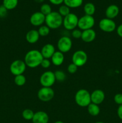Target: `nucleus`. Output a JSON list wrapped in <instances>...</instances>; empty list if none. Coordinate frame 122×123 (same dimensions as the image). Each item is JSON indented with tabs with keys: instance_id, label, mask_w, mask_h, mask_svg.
<instances>
[{
	"instance_id": "f03ea898",
	"label": "nucleus",
	"mask_w": 122,
	"mask_h": 123,
	"mask_svg": "<svg viewBox=\"0 0 122 123\" xmlns=\"http://www.w3.org/2000/svg\"><path fill=\"white\" fill-rule=\"evenodd\" d=\"M45 23L51 30L59 28L63 24V17L57 12H51L45 16Z\"/></svg>"
},
{
	"instance_id": "4be33fe9",
	"label": "nucleus",
	"mask_w": 122,
	"mask_h": 123,
	"mask_svg": "<svg viewBox=\"0 0 122 123\" xmlns=\"http://www.w3.org/2000/svg\"><path fill=\"white\" fill-rule=\"evenodd\" d=\"M96 11L95 6L92 2H87L84 6V12L86 15L92 16L94 14Z\"/></svg>"
},
{
	"instance_id": "2f4dec72",
	"label": "nucleus",
	"mask_w": 122,
	"mask_h": 123,
	"mask_svg": "<svg viewBox=\"0 0 122 123\" xmlns=\"http://www.w3.org/2000/svg\"><path fill=\"white\" fill-rule=\"evenodd\" d=\"M114 100L116 104L118 105H122V94L118 93L116 94L114 97Z\"/></svg>"
},
{
	"instance_id": "4468645a",
	"label": "nucleus",
	"mask_w": 122,
	"mask_h": 123,
	"mask_svg": "<svg viewBox=\"0 0 122 123\" xmlns=\"http://www.w3.org/2000/svg\"><path fill=\"white\" fill-rule=\"evenodd\" d=\"M32 120L33 123H48L49 115L44 111H38L35 113Z\"/></svg>"
},
{
	"instance_id": "4c0bfd02",
	"label": "nucleus",
	"mask_w": 122,
	"mask_h": 123,
	"mask_svg": "<svg viewBox=\"0 0 122 123\" xmlns=\"http://www.w3.org/2000/svg\"><path fill=\"white\" fill-rule=\"evenodd\" d=\"M33 1L36 2H38V3H41V2H44V0H33Z\"/></svg>"
},
{
	"instance_id": "7ed1b4c3",
	"label": "nucleus",
	"mask_w": 122,
	"mask_h": 123,
	"mask_svg": "<svg viewBox=\"0 0 122 123\" xmlns=\"http://www.w3.org/2000/svg\"><path fill=\"white\" fill-rule=\"evenodd\" d=\"M75 101L79 106L87 107L91 103L90 94L87 90L80 89L75 94Z\"/></svg>"
},
{
	"instance_id": "1a4fd4ad",
	"label": "nucleus",
	"mask_w": 122,
	"mask_h": 123,
	"mask_svg": "<svg viewBox=\"0 0 122 123\" xmlns=\"http://www.w3.org/2000/svg\"><path fill=\"white\" fill-rule=\"evenodd\" d=\"M72 63L78 67H82L86 64L87 61V55L84 50H78L73 54L72 56Z\"/></svg>"
},
{
	"instance_id": "9d476101",
	"label": "nucleus",
	"mask_w": 122,
	"mask_h": 123,
	"mask_svg": "<svg viewBox=\"0 0 122 123\" xmlns=\"http://www.w3.org/2000/svg\"><path fill=\"white\" fill-rule=\"evenodd\" d=\"M57 45L59 51L64 54L68 52L71 50L72 46V43L69 37L63 36L59 39Z\"/></svg>"
},
{
	"instance_id": "b1692460",
	"label": "nucleus",
	"mask_w": 122,
	"mask_h": 123,
	"mask_svg": "<svg viewBox=\"0 0 122 123\" xmlns=\"http://www.w3.org/2000/svg\"><path fill=\"white\" fill-rule=\"evenodd\" d=\"M54 74H55L56 80L58 82H61L65 81V80L67 78L66 74L62 70H58L55 71V72H54Z\"/></svg>"
},
{
	"instance_id": "a878e982",
	"label": "nucleus",
	"mask_w": 122,
	"mask_h": 123,
	"mask_svg": "<svg viewBox=\"0 0 122 123\" xmlns=\"http://www.w3.org/2000/svg\"><path fill=\"white\" fill-rule=\"evenodd\" d=\"M35 113L30 109H26L22 112V117L26 120H32Z\"/></svg>"
},
{
	"instance_id": "cd10ccee",
	"label": "nucleus",
	"mask_w": 122,
	"mask_h": 123,
	"mask_svg": "<svg viewBox=\"0 0 122 123\" xmlns=\"http://www.w3.org/2000/svg\"><path fill=\"white\" fill-rule=\"evenodd\" d=\"M58 13L62 16V17H65L70 13V8L67 6L66 5H62L59 8Z\"/></svg>"
},
{
	"instance_id": "f8f14e48",
	"label": "nucleus",
	"mask_w": 122,
	"mask_h": 123,
	"mask_svg": "<svg viewBox=\"0 0 122 123\" xmlns=\"http://www.w3.org/2000/svg\"><path fill=\"white\" fill-rule=\"evenodd\" d=\"M45 16L40 12H37L33 13L29 19L30 23L32 25L35 26H42L43 24L45 22Z\"/></svg>"
},
{
	"instance_id": "0eeeda50",
	"label": "nucleus",
	"mask_w": 122,
	"mask_h": 123,
	"mask_svg": "<svg viewBox=\"0 0 122 123\" xmlns=\"http://www.w3.org/2000/svg\"><path fill=\"white\" fill-rule=\"evenodd\" d=\"M56 82L54 72L47 71L41 75L39 82L41 85L44 87H51Z\"/></svg>"
},
{
	"instance_id": "f257e3e1",
	"label": "nucleus",
	"mask_w": 122,
	"mask_h": 123,
	"mask_svg": "<svg viewBox=\"0 0 122 123\" xmlns=\"http://www.w3.org/2000/svg\"><path fill=\"white\" fill-rule=\"evenodd\" d=\"M44 59L41 52L37 50H31L28 52L25 56V62L29 68H36L40 66Z\"/></svg>"
},
{
	"instance_id": "6ab92c4d",
	"label": "nucleus",
	"mask_w": 122,
	"mask_h": 123,
	"mask_svg": "<svg viewBox=\"0 0 122 123\" xmlns=\"http://www.w3.org/2000/svg\"><path fill=\"white\" fill-rule=\"evenodd\" d=\"M51 62L56 66H59L63 64L64 61V55L60 51H56L51 56Z\"/></svg>"
},
{
	"instance_id": "a19ab883",
	"label": "nucleus",
	"mask_w": 122,
	"mask_h": 123,
	"mask_svg": "<svg viewBox=\"0 0 122 123\" xmlns=\"http://www.w3.org/2000/svg\"></svg>"
},
{
	"instance_id": "9b49d317",
	"label": "nucleus",
	"mask_w": 122,
	"mask_h": 123,
	"mask_svg": "<svg viewBox=\"0 0 122 123\" xmlns=\"http://www.w3.org/2000/svg\"><path fill=\"white\" fill-rule=\"evenodd\" d=\"M99 28L106 32H113L116 29V24L112 19L104 18L99 23Z\"/></svg>"
},
{
	"instance_id": "7c9ffc66",
	"label": "nucleus",
	"mask_w": 122,
	"mask_h": 123,
	"mask_svg": "<svg viewBox=\"0 0 122 123\" xmlns=\"http://www.w3.org/2000/svg\"><path fill=\"white\" fill-rule=\"evenodd\" d=\"M78 67L76 65L74 64V63H71L68 66V68H67V70L71 74H74L75 72L77 71Z\"/></svg>"
},
{
	"instance_id": "39448f33",
	"label": "nucleus",
	"mask_w": 122,
	"mask_h": 123,
	"mask_svg": "<svg viewBox=\"0 0 122 123\" xmlns=\"http://www.w3.org/2000/svg\"><path fill=\"white\" fill-rule=\"evenodd\" d=\"M94 23H95V20L92 16L85 14L78 19V27L80 28V30H83V31L92 29V28L94 25Z\"/></svg>"
},
{
	"instance_id": "6e6552de",
	"label": "nucleus",
	"mask_w": 122,
	"mask_h": 123,
	"mask_svg": "<svg viewBox=\"0 0 122 123\" xmlns=\"http://www.w3.org/2000/svg\"><path fill=\"white\" fill-rule=\"evenodd\" d=\"M26 65L25 61L20 60H17L11 64L10 70L13 75L17 76L23 74L26 70Z\"/></svg>"
},
{
	"instance_id": "20e7f679",
	"label": "nucleus",
	"mask_w": 122,
	"mask_h": 123,
	"mask_svg": "<svg viewBox=\"0 0 122 123\" xmlns=\"http://www.w3.org/2000/svg\"><path fill=\"white\" fill-rule=\"evenodd\" d=\"M78 18L74 13H70L63 18V25L65 28L69 31H72L78 26Z\"/></svg>"
},
{
	"instance_id": "412c9836",
	"label": "nucleus",
	"mask_w": 122,
	"mask_h": 123,
	"mask_svg": "<svg viewBox=\"0 0 122 123\" xmlns=\"http://www.w3.org/2000/svg\"><path fill=\"white\" fill-rule=\"evenodd\" d=\"M83 0H64L63 3L69 8H78L83 4Z\"/></svg>"
},
{
	"instance_id": "f704fd0d",
	"label": "nucleus",
	"mask_w": 122,
	"mask_h": 123,
	"mask_svg": "<svg viewBox=\"0 0 122 123\" xmlns=\"http://www.w3.org/2000/svg\"><path fill=\"white\" fill-rule=\"evenodd\" d=\"M50 2V3H51L53 5H56V6H58V5H61V4H62L64 1V0H49Z\"/></svg>"
},
{
	"instance_id": "c9c22d12",
	"label": "nucleus",
	"mask_w": 122,
	"mask_h": 123,
	"mask_svg": "<svg viewBox=\"0 0 122 123\" xmlns=\"http://www.w3.org/2000/svg\"><path fill=\"white\" fill-rule=\"evenodd\" d=\"M117 115L120 120H122V105H119L117 109Z\"/></svg>"
},
{
	"instance_id": "58836bf2",
	"label": "nucleus",
	"mask_w": 122,
	"mask_h": 123,
	"mask_svg": "<svg viewBox=\"0 0 122 123\" xmlns=\"http://www.w3.org/2000/svg\"><path fill=\"white\" fill-rule=\"evenodd\" d=\"M54 123H64L63 121H57L56 122H55Z\"/></svg>"
},
{
	"instance_id": "5701e85b",
	"label": "nucleus",
	"mask_w": 122,
	"mask_h": 123,
	"mask_svg": "<svg viewBox=\"0 0 122 123\" xmlns=\"http://www.w3.org/2000/svg\"><path fill=\"white\" fill-rule=\"evenodd\" d=\"M3 5L8 10L14 9L18 5V0H3Z\"/></svg>"
},
{
	"instance_id": "f3484780",
	"label": "nucleus",
	"mask_w": 122,
	"mask_h": 123,
	"mask_svg": "<svg viewBox=\"0 0 122 123\" xmlns=\"http://www.w3.org/2000/svg\"><path fill=\"white\" fill-rule=\"evenodd\" d=\"M119 8L117 5L111 4L106 8L105 10V15L106 18L113 19L116 18L119 13Z\"/></svg>"
},
{
	"instance_id": "423d86ee",
	"label": "nucleus",
	"mask_w": 122,
	"mask_h": 123,
	"mask_svg": "<svg viewBox=\"0 0 122 123\" xmlns=\"http://www.w3.org/2000/svg\"><path fill=\"white\" fill-rule=\"evenodd\" d=\"M55 96V92L51 87L41 88L38 91L37 96L41 102H48L53 99Z\"/></svg>"
},
{
	"instance_id": "72a5a7b5",
	"label": "nucleus",
	"mask_w": 122,
	"mask_h": 123,
	"mask_svg": "<svg viewBox=\"0 0 122 123\" xmlns=\"http://www.w3.org/2000/svg\"><path fill=\"white\" fill-rule=\"evenodd\" d=\"M8 10L2 5L0 6V18H3L7 16Z\"/></svg>"
},
{
	"instance_id": "dca6fc26",
	"label": "nucleus",
	"mask_w": 122,
	"mask_h": 123,
	"mask_svg": "<svg viewBox=\"0 0 122 123\" xmlns=\"http://www.w3.org/2000/svg\"><path fill=\"white\" fill-rule=\"evenodd\" d=\"M96 36V34L94 30L93 29H89L83 31L81 38L85 43H90L95 39Z\"/></svg>"
},
{
	"instance_id": "c85d7f7f",
	"label": "nucleus",
	"mask_w": 122,
	"mask_h": 123,
	"mask_svg": "<svg viewBox=\"0 0 122 123\" xmlns=\"http://www.w3.org/2000/svg\"><path fill=\"white\" fill-rule=\"evenodd\" d=\"M38 31L39 36L42 37H45L49 34L50 29L47 25H42L39 28Z\"/></svg>"
},
{
	"instance_id": "c756f323",
	"label": "nucleus",
	"mask_w": 122,
	"mask_h": 123,
	"mask_svg": "<svg viewBox=\"0 0 122 123\" xmlns=\"http://www.w3.org/2000/svg\"><path fill=\"white\" fill-rule=\"evenodd\" d=\"M81 34H82V32L81 31V30H78V29H75V30H72L71 33L73 38H76V39H79L81 38Z\"/></svg>"
},
{
	"instance_id": "473e14b6",
	"label": "nucleus",
	"mask_w": 122,
	"mask_h": 123,
	"mask_svg": "<svg viewBox=\"0 0 122 123\" xmlns=\"http://www.w3.org/2000/svg\"><path fill=\"white\" fill-rule=\"evenodd\" d=\"M50 65H51V62L49 60V59L44 58L43 60V61H42L40 66L44 68H48L50 67Z\"/></svg>"
},
{
	"instance_id": "aec40b11",
	"label": "nucleus",
	"mask_w": 122,
	"mask_h": 123,
	"mask_svg": "<svg viewBox=\"0 0 122 123\" xmlns=\"http://www.w3.org/2000/svg\"><path fill=\"white\" fill-rule=\"evenodd\" d=\"M87 111L89 114L92 116H98L100 113V108L98 105L91 103L87 106Z\"/></svg>"
},
{
	"instance_id": "a211bd4d",
	"label": "nucleus",
	"mask_w": 122,
	"mask_h": 123,
	"mask_svg": "<svg viewBox=\"0 0 122 123\" xmlns=\"http://www.w3.org/2000/svg\"><path fill=\"white\" fill-rule=\"evenodd\" d=\"M39 37H40V36H39L38 31L37 30H31L26 33L25 38H26V41L29 43L34 44L38 42Z\"/></svg>"
},
{
	"instance_id": "bb28decb",
	"label": "nucleus",
	"mask_w": 122,
	"mask_h": 123,
	"mask_svg": "<svg viewBox=\"0 0 122 123\" xmlns=\"http://www.w3.org/2000/svg\"><path fill=\"white\" fill-rule=\"evenodd\" d=\"M51 12H52V10H51V6L48 4H43L41 6L40 12L45 16L50 14V13H51Z\"/></svg>"
},
{
	"instance_id": "ea45409f",
	"label": "nucleus",
	"mask_w": 122,
	"mask_h": 123,
	"mask_svg": "<svg viewBox=\"0 0 122 123\" xmlns=\"http://www.w3.org/2000/svg\"><path fill=\"white\" fill-rule=\"evenodd\" d=\"M105 123L102 122V121H98V122H96V123Z\"/></svg>"
},
{
	"instance_id": "393cba45",
	"label": "nucleus",
	"mask_w": 122,
	"mask_h": 123,
	"mask_svg": "<svg viewBox=\"0 0 122 123\" xmlns=\"http://www.w3.org/2000/svg\"><path fill=\"white\" fill-rule=\"evenodd\" d=\"M14 80L16 85L19 86H21L25 85L26 81V79L23 74H20V75L15 76Z\"/></svg>"
},
{
	"instance_id": "ddd939ff",
	"label": "nucleus",
	"mask_w": 122,
	"mask_h": 123,
	"mask_svg": "<svg viewBox=\"0 0 122 123\" xmlns=\"http://www.w3.org/2000/svg\"><path fill=\"white\" fill-rule=\"evenodd\" d=\"M91 103L96 105H100L105 100V93L101 90H95L90 94Z\"/></svg>"
},
{
	"instance_id": "2eb2a0df",
	"label": "nucleus",
	"mask_w": 122,
	"mask_h": 123,
	"mask_svg": "<svg viewBox=\"0 0 122 123\" xmlns=\"http://www.w3.org/2000/svg\"><path fill=\"white\" fill-rule=\"evenodd\" d=\"M55 52H56V50H55V46L53 44H50V43L45 44L42 48L41 50L42 56H43L44 58L45 59L51 58Z\"/></svg>"
},
{
	"instance_id": "e433bc0d",
	"label": "nucleus",
	"mask_w": 122,
	"mask_h": 123,
	"mask_svg": "<svg viewBox=\"0 0 122 123\" xmlns=\"http://www.w3.org/2000/svg\"><path fill=\"white\" fill-rule=\"evenodd\" d=\"M117 33L120 37L122 38V24L120 25L117 28Z\"/></svg>"
}]
</instances>
